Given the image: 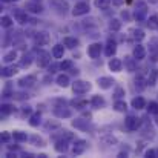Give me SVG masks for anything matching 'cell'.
I'll use <instances>...</instances> for the list:
<instances>
[{"label":"cell","instance_id":"cell-1","mask_svg":"<svg viewBox=\"0 0 158 158\" xmlns=\"http://www.w3.org/2000/svg\"><path fill=\"white\" fill-rule=\"evenodd\" d=\"M91 88H92L91 83L83 81V80H75L74 85H72V91H74V94H85V92L91 91Z\"/></svg>","mask_w":158,"mask_h":158},{"label":"cell","instance_id":"cell-2","mask_svg":"<svg viewBox=\"0 0 158 158\" xmlns=\"http://www.w3.org/2000/svg\"><path fill=\"white\" fill-rule=\"evenodd\" d=\"M146 9H148V5H146L143 0H138V2H137V9H135V14H134L138 22H143V20L146 19V12H148Z\"/></svg>","mask_w":158,"mask_h":158},{"label":"cell","instance_id":"cell-3","mask_svg":"<svg viewBox=\"0 0 158 158\" xmlns=\"http://www.w3.org/2000/svg\"><path fill=\"white\" fill-rule=\"evenodd\" d=\"M49 5L52 6L58 14H66L68 9H69V5H68L66 0H51Z\"/></svg>","mask_w":158,"mask_h":158},{"label":"cell","instance_id":"cell-4","mask_svg":"<svg viewBox=\"0 0 158 158\" xmlns=\"http://www.w3.org/2000/svg\"><path fill=\"white\" fill-rule=\"evenodd\" d=\"M88 12H89V2H80V3H77V5L74 6V9H72V14H74L75 17L85 15V14H88Z\"/></svg>","mask_w":158,"mask_h":158},{"label":"cell","instance_id":"cell-5","mask_svg":"<svg viewBox=\"0 0 158 158\" xmlns=\"http://www.w3.org/2000/svg\"><path fill=\"white\" fill-rule=\"evenodd\" d=\"M124 124L127 127V131H137L140 127V118L134 117V115H129L126 120H124Z\"/></svg>","mask_w":158,"mask_h":158},{"label":"cell","instance_id":"cell-6","mask_svg":"<svg viewBox=\"0 0 158 158\" xmlns=\"http://www.w3.org/2000/svg\"><path fill=\"white\" fill-rule=\"evenodd\" d=\"M39 66L40 68H46L51 64V54L46 52V51H40L39 52V60H37Z\"/></svg>","mask_w":158,"mask_h":158},{"label":"cell","instance_id":"cell-7","mask_svg":"<svg viewBox=\"0 0 158 158\" xmlns=\"http://www.w3.org/2000/svg\"><path fill=\"white\" fill-rule=\"evenodd\" d=\"M25 9L29 11V12H32V14H40V12H43V6H42L37 0H34V2H28V3L25 5Z\"/></svg>","mask_w":158,"mask_h":158},{"label":"cell","instance_id":"cell-8","mask_svg":"<svg viewBox=\"0 0 158 158\" xmlns=\"http://www.w3.org/2000/svg\"><path fill=\"white\" fill-rule=\"evenodd\" d=\"M100 54H102V45H100V43H92V45H89L88 55H89L91 58H98Z\"/></svg>","mask_w":158,"mask_h":158},{"label":"cell","instance_id":"cell-9","mask_svg":"<svg viewBox=\"0 0 158 158\" xmlns=\"http://www.w3.org/2000/svg\"><path fill=\"white\" fill-rule=\"evenodd\" d=\"M35 75H26V77H22L17 83H19V86L20 88H31L34 83H35Z\"/></svg>","mask_w":158,"mask_h":158},{"label":"cell","instance_id":"cell-10","mask_svg":"<svg viewBox=\"0 0 158 158\" xmlns=\"http://www.w3.org/2000/svg\"><path fill=\"white\" fill-rule=\"evenodd\" d=\"M34 40L39 46H43V45H48L51 39H49V34H46V32H37L34 35Z\"/></svg>","mask_w":158,"mask_h":158},{"label":"cell","instance_id":"cell-11","mask_svg":"<svg viewBox=\"0 0 158 158\" xmlns=\"http://www.w3.org/2000/svg\"><path fill=\"white\" fill-rule=\"evenodd\" d=\"M124 66H126V69L129 71V72H134V71H137V58L134 57H129V55H126L124 57Z\"/></svg>","mask_w":158,"mask_h":158},{"label":"cell","instance_id":"cell-12","mask_svg":"<svg viewBox=\"0 0 158 158\" xmlns=\"http://www.w3.org/2000/svg\"><path fill=\"white\" fill-rule=\"evenodd\" d=\"M86 141L85 140H78L75 144H74V149H72V154L74 155H81L83 152H85V149H86Z\"/></svg>","mask_w":158,"mask_h":158},{"label":"cell","instance_id":"cell-13","mask_svg":"<svg viewBox=\"0 0 158 158\" xmlns=\"http://www.w3.org/2000/svg\"><path fill=\"white\" fill-rule=\"evenodd\" d=\"M97 83H98V86L102 88V89H109V88H112V85L115 83L110 77H100L98 80H97Z\"/></svg>","mask_w":158,"mask_h":158},{"label":"cell","instance_id":"cell-14","mask_svg":"<svg viewBox=\"0 0 158 158\" xmlns=\"http://www.w3.org/2000/svg\"><path fill=\"white\" fill-rule=\"evenodd\" d=\"M121 68H123V61H121L120 58H112V60L109 61V69H110V71H114V72H120Z\"/></svg>","mask_w":158,"mask_h":158},{"label":"cell","instance_id":"cell-15","mask_svg":"<svg viewBox=\"0 0 158 158\" xmlns=\"http://www.w3.org/2000/svg\"><path fill=\"white\" fill-rule=\"evenodd\" d=\"M134 57H135L137 60H143V58L146 57V49H144V46L137 45V46L134 48Z\"/></svg>","mask_w":158,"mask_h":158},{"label":"cell","instance_id":"cell-16","mask_svg":"<svg viewBox=\"0 0 158 158\" xmlns=\"http://www.w3.org/2000/svg\"><path fill=\"white\" fill-rule=\"evenodd\" d=\"M55 151H57V152H66V151H68V140H63V138L57 140V143H55Z\"/></svg>","mask_w":158,"mask_h":158},{"label":"cell","instance_id":"cell-17","mask_svg":"<svg viewBox=\"0 0 158 158\" xmlns=\"http://www.w3.org/2000/svg\"><path fill=\"white\" fill-rule=\"evenodd\" d=\"M64 55V48L63 45H55L52 48V57L54 58H63Z\"/></svg>","mask_w":158,"mask_h":158},{"label":"cell","instance_id":"cell-18","mask_svg":"<svg viewBox=\"0 0 158 158\" xmlns=\"http://www.w3.org/2000/svg\"><path fill=\"white\" fill-rule=\"evenodd\" d=\"M115 52H117V46H115V43H114L112 40H109L107 45H106L105 54L107 55V57H112V55H115Z\"/></svg>","mask_w":158,"mask_h":158},{"label":"cell","instance_id":"cell-19","mask_svg":"<svg viewBox=\"0 0 158 158\" xmlns=\"http://www.w3.org/2000/svg\"><path fill=\"white\" fill-rule=\"evenodd\" d=\"M78 43H80V42H78L75 37H66V39L63 40V45L68 46V48H71V49L75 48V46H78Z\"/></svg>","mask_w":158,"mask_h":158},{"label":"cell","instance_id":"cell-20","mask_svg":"<svg viewBox=\"0 0 158 158\" xmlns=\"http://www.w3.org/2000/svg\"><path fill=\"white\" fill-rule=\"evenodd\" d=\"M57 83H58V86H61V88H68V86H69V77H68L66 74H61V75L57 77Z\"/></svg>","mask_w":158,"mask_h":158},{"label":"cell","instance_id":"cell-21","mask_svg":"<svg viewBox=\"0 0 158 158\" xmlns=\"http://www.w3.org/2000/svg\"><path fill=\"white\" fill-rule=\"evenodd\" d=\"M144 106H146V102L143 97H135L132 100V107H135V109H143Z\"/></svg>","mask_w":158,"mask_h":158},{"label":"cell","instance_id":"cell-22","mask_svg":"<svg viewBox=\"0 0 158 158\" xmlns=\"http://www.w3.org/2000/svg\"><path fill=\"white\" fill-rule=\"evenodd\" d=\"M91 103H92L94 107H103L105 106V98L100 97V95H94L92 100H91Z\"/></svg>","mask_w":158,"mask_h":158},{"label":"cell","instance_id":"cell-23","mask_svg":"<svg viewBox=\"0 0 158 158\" xmlns=\"http://www.w3.org/2000/svg\"><path fill=\"white\" fill-rule=\"evenodd\" d=\"M157 77H158V71H157V69H152V71H151V74H149V77H148V80H146V85L154 86V85H155Z\"/></svg>","mask_w":158,"mask_h":158},{"label":"cell","instance_id":"cell-24","mask_svg":"<svg viewBox=\"0 0 158 158\" xmlns=\"http://www.w3.org/2000/svg\"><path fill=\"white\" fill-rule=\"evenodd\" d=\"M12 138H14L15 141H26V140H28V135H26L25 132L14 131V134H12Z\"/></svg>","mask_w":158,"mask_h":158},{"label":"cell","instance_id":"cell-25","mask_svg":"<svg viewBox=\"0 0 158 158\" xmlns=\"http://www.w3.org/2000/svg\"><path fill=\"white\" fill-rule=\"evenodd\" d=\"M148 26L149 29H158V15H152L148 20Z\"/></svg>","mask_w":158,"mask_h":158},{"label":"cell","instance_id":"cell-26","mask_svg":"<svg viewBox=\"0 0 158 158\" xmlns=\"http://www.w3.org/2000/svg\"><path fill=\"white\" fill-rule=\"evenodd\" d=\"M109 28H110V31H120L121 29V22L118 19H112L110 23H109Z\"/></svg>","mask_w":158,"mask_h":158},{"label":"cell","instance_id":"cell-27","mask_svg":"<svg viewBox=\"0 0 158 158\" xmlns=\"http://www.w3.org/2000/svg\"><path fill=\"white\" fill-rule=\"evenodd\" d=\"M72 126H74V127H78V129H83V131L88 129V123H86L85 120H80V118H78V120H74V121H72Z\"/></svg>","mask_w":158,"mask_h":158},{"label":"cell","instance_id":"cell-28","mask_svg":"<svg viewBox=\"0 0 158 158\" xmlns=\"http://www.w3.org/2000/svg\"><path fill=\"white\" fill-rule=\"evenodd\" d=\"M15 72H17V68H14V66L12 68H3L2 69V75L3 77H12Z\"/></svg>","mask_w":158,"mask_h":158},{"label":"cell","instance_id":"cell-29","mask_svg":"<svg viewBox=\"0 0 158 158\" xmlns=\"http://www.w3.org/2000/svg\"><path fill=\"white\" fill-rule=\"evenodd\" d=\"M100 141H102L103 144H107V146H110V144H112V146L117 144V138H114L112 135H106V137H103Z\"/></svg>","mask_w":158,"mask_h":158},{"label":"cell","instance_id":"cell-30","mask_svg":"<svg viewBox=\"0 0 158 158\" xmlns=\"http://www.w3.org/2000/svg\"><path fill=\"white\" fill-rule=\"evenodd\" d=\"M110 2H112V0H95L94 3H95V6H97L98 9H107V6L110 5Z\"/></svg>","mask_w":158,"mask_h":158},{"label":"cell","instance_id":"cell-31","mask_svg":"<svg viewBox=\"0 0 158 158\" xmlns=\"http://www.w3.org/2000/svg\"><path fill=\"white\" fill-rule=\"evenodd\" d=\"M114 109L115 110H118V112H124L126 109H127V106L124 102H121V100H117L115 103H114Z\"/></svg>","mask_w":158,"mask_h":158},{"label":"cell","instance_id":"cell-32","mask_svg":"<svg viewBox=\"0 0 158 158\" xmlns=\"http://www.w3.org/2000/svg\"><path fill=\"white\" fill-rule=\"evenodd\" d=\"M31 141H32L35 146H39V148H43V146H45V140H43L42 137H39V135H32V137H31Z\"/></svg>","mask_w":158,"mask_h":158},{"label":"cell","instance_id":"cell-33","mask_svg":"<svg viewBox=\"0 0 158 158\" xmlns=\"http://www.w3.org/2000/svg\"><path fill=\"white\" fill-rule=\"evenodd\" d=\"M40 117H42V115H40V112H35V114L31 117L29 124H31V126H39V124H40Z\"/></svg>","mask_w":158,"mask_h":158},{"label":"cell","instance_id":"cell-34","mask_svg":"<svg viewBox=\"0 0 158 158\" xmlns=\"http://www.w3.org/2000/svg\"><path fill=\"white\" fill-rule=\"evenodd\" d=\"M15 58H17V52H15V51H11V52H8L5 55L3 61H5V63H12Z\"/></svg>","mask_w":158,"mask_h":158},{"label":"cell","instance_id":"cell-35","mask_svg":"<svg viewBox=\"0 0 158 158\" xmlns=\"http://www.w3.org/2000/svg\"><path fill=\"white\" fill-rule=\"evenodd\" d=\"M71 106H74V107H77V109H81V107L88 106V102H86V100H72V102H71Z\"/></svg>","mask_w":158,"mask_h":158},{"label":"cell","instance_id":"cell-36","mask_svg":"<svg viewBox=\"0 0 158 158\" xmlns=\"http://www.w3.org/2000/svg\"><path fill=\"white\" fill-rule=\"evenodd\" d=\"M2 26L3 28H11L12 26V19L8 17V15H3L2 17Z\"/></svg>","mask_w":158,"mask_h":158},{"label":"cell","instance_id":"cell-37","mask_svg":"<svg viewBox=\"0 0 158 158\" xmlns=\"http://www.w3.org/2000/svg\"><path fill=\"white\" fill-rule=\"evenodd\" d=\"M31 61H32V60H31V57L23 55V57H22V60H20V63H19V66H20V68H28V66L31 64Z\"/></svg>","mask_w":158,"mask_h":158},{"label":"cell","instance_id":"cell-38","mask_svg":"<svg viewBox=\"0 0 158 158\" xmlns=\"http://www.w3.org/2000/svg\"><path fill=\"white\" fill-rule=\"evenodd\" d=\"M55 114L58 115V117H64V118H68V117H71V110L69 109H55Z\"/></svg>","mask_w":158,"mask_h":158},{"label":"cell","instance_id":"cell-39","mask_svg":"<svg viewBox=\"0 0 158 158\" xmlns=\"http://www.w3.org/2000/svg\"><path fill=\"white\" fill-rule=\"evenodd\" d=\"M148 110H149V114H155V115H158V103L157 102H151L149 106H148Z\"/></svg>","mask_w":158,"mask_h":158},{"label":"cell","instance_id":"cell-40","mask_svg":"<svg viewBox=\"0 0 158 158\" xmlns=\"http://www.w3.org/2000/svg\"><path fill=\"white\" fill-rule=\"evenodd\" d=\"M15 17H17V22H19V23H26V22H28L26 12H20V11H19V12L15 14Z\"/></svg>","mask_w":158,"mask_h":158},{"label":"cell","instance_id":"cell-41","mask_svg":"<svg viewBox=\"0 0 158 158\" xmlns=\"http://www.w3.org/2000/svg\"><path fill=\"white\" fill-rule=\"evenodd\" d=\"M58 127H60V123H58V121H48V123L45 124V129H46V131H49V129L54 131V129H58Z\"/></svg>","mask_w":158,"mask_h":158},{"label":"cell","instance_id":"cell-42","mask_svg":"<svg viewBox=\"0 0 158 158\" xmlns=\"http://www.w3.org/2000/svg\"><path fill=\"white\" fill-rule=\"evenodd\" d=\"M11 112H14V106L12 105H2V114H3V115H9Z\"/></svg>","mask_w":158,"mask_h":158},{"label":"cell","instance_id":"cell-43","mask_svg":"<svg viewBox=\"0 0 158 158\" xmlns=\"http://www.w3.org/2000/svg\"><path fill=\"white\" fill-rule=\"evenodd\" d=\"M71 68H72V61H71V60H64V61L60 63V69H61V71H68V69H71Z\"/></svg>","mask_w":158,"mask_h":158},{"label":"cell","instance_id":"cell-44","mask_svg":"<svg viewBox=\"0 0 158 158\" xmlns=\"http://www.w3.org/2000/svg\"><path fill=\"white\" fill-rule=\"evenodd\" d=\"M134 39H135L137 42L143 40V39H144V32H143L141 29H135V31H134Z\"/></svg>","mask_w":158,"mask_h":158},{"label":"cell","instance_id":"cell-45","mask_svg":"<svg viewBox=\"0 0 158 158\" xmlns=\"http://www.w3.org/2000/svg\"><path fill=\"white\" fill-rule=\"evenodd\" d=\"M123 95H124V89L118 86V88L115 89V97H117V98H120V97H123Z\"/></svg>","mask_w":158,"mask_h":158},{"label":"cell","instance_id":"cell-46","mask_svg":"<svg viewBox=\"0 0 158 158\" xmlns=\"http://www.w3.org/2000/svg\"><path fill=\"white\" fill-rule=\"evenodd\" d=\"M58 68H60V64H55V63L49 64V66H48V69H49V74H54V72H55Z\"/></svg>","mask_w":158,"mask_h":158},{"label":"cell","instance_id":"cell-47","mask_svg":"<svg viewBox=\"0 0 158 158\" xmlns=\"http://www.w3.org/2000/svg\"><path fill=\"white\" fill-rule=\"evenodd\" d=\"M143 83H144V81H143V78H141V77H138V78L135 80V86H138L140 89H143V88H144V85H143Z\"/></svg>","mask_w":158,"mask_h":158},{"label":"cell","instance_id":"cell-48","mask_svg":"<svg viewBox=\"0 0 158 158\" xmlns=\"http://www.w3.org/2000/svg\"><path fill=\"white\" fill-rule=\"evenodd\" d=\"M9 138H11V135H9L8 132H3V134H2V141H3V143H8Z\"/></svg>","mask_w":158,"mask_h":158},{"label":"cell","instance_id":"cell-49","mask_svg":"<svg viewBox=\"0 0 158 158\" xmlns=\"http://www.w3.org/2000/svg\"><path fill=\"white\" fill-rule=\"evenodd\" d=\"M155 155H157V152H155V151H152V149L146 151V157L148 158H155Z\"/></svg>","mask_w":158,"mask_h":158},{"label":"cell","instance_id":"cell-50","mask_svg":"<svg viewBox=\"0 0 158 158\" xmlns=\"http://www.w3.org/2000/svg\"><path fill=\"white\" fill-rule=\"evenodd\" d=\"M151 60L152 61H158V51H154V52L151 54Z\"/></svg>","mask_w":158,"mask_h":158},{"label":"cell","instance_id":"cell-51","mask_svg":"<svg viewBox=\"0 0 158 158\" xmlns=\"http://www.w3.org/2000/svg\"><path fill=\"white\" fill-rule=\"evenodd\" d=\"M112 3H114L115 6H121V5L124 3V0H112Z\"/></svg>","mask_w":158,"mask_h":158},{"label":"cell","instance_id":"cell-52","mask_svg":"<svg viewBox=\"0 0 158 158\" xmlns=\"http://www.w3.org/2000/svg\"><path fill=\"white\" fill-rule=\"evenodd\" d=\"M3 2H17V0H3Z\"/></svg>","mask_w":158,"mask_h":158},{"label":"cell","instance_id":"cell-53","mask_svg":"<svg viewBox=\"0 0 158 158\" xmlns=\"http://www.w3.org/2000/svg\"><path fill=\"white\" fill-rule=\"evenodd\" d=\"M155 123H157V124H158V117H157V120H155Z\"/></svg>","mask_w":158,"mask_h":158},{"label":"cell","instance_id":"cell-54","mask_svg":"<svg viewBox=\"0 0 158 158\" xmlns=\"http://www.w3.org/2000/svg\"><path fill=\"white\" fill-rule=\"evenodd\" d=\"M37 2H40V0H37Z\"/></svg>","mask_w":158,"mask_h":158},{"label":"cell","instance_id":"cell-55","mask_svg":"<svg viewBox=\"0 0 158 158\" xmlns=\"http://www.w3.org/2000/svg\"><path fill=\"white\" fill-rule=\"evenodd\" d=\"M157 154H158V151H157Z\"/></svg>","mask_w":158,"mask_h":158}]
</instances>
